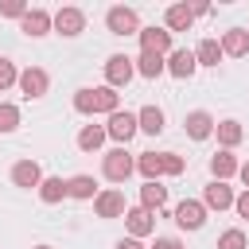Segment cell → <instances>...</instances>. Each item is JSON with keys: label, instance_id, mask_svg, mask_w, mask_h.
I'll list each match as a JSON object with an SVG mask.
<instances>
[{"label": "cell", "instance_id": "obj_1", "mask_svg": "<svg viewBox=\"0 0 249 249\" xmlns=\"http://www.w3.org/2000/svg\"><path fill=\"white\" fill-rule=\"evenodd\" d=\"M74 109L86 113V117H93V113H109L113 117L121 109V93L113 86H86V89L74 93Z\"/></svg>", "mask_w": 249, "mask_h": 249}, {"label": "cell", "instance_id": "obj_2", "mask_svg": "<svg viewBox=\"0 0 249 249\" xmlns=\"http://www.w3.org/2000/svg\"><path fill=\"white\" fill-rule=\"evenodd\" d=\"M132 171H136V163H132V156H128L124 148H113V152L101 156V175H105L109 183H124Z\"/></svg>", "mask_w": 249, "mask_h": 249}, {"label": "cell", "instance_id": "obj_3", "mask_svg": "<svg viewBox=\"0 0 249 249\" xmlns=\"http://www.w3.org/2000/svg\"><path fill=\"white\" fill-rule=\"evenodd\" d=\"M171 218H175L179 230H202V226H206V202H198V198H183V202L171 210Z\"/></svg>", "mask_w": 249, "mask_h": 249}, {"label": "cell", "instance_id": "obj_4", "mask_svg": "<svg viewBox=\"0 0 249 249\" xmlns=\"http://www.w3.org/2000/svg\"><path fill=\"white\" fill-rule=\"evenodd\" d=\"M105 27L113 35H140V16L132 8H124V4H117V8L105 12Z\"/></svg>", "mask_w": 249, "mask_h": 249}, {"label": "cell", "instance_id": "obj_5", "mask_svg": "<svg viewBox=\"0 0 249 249\" xmlns=\"http://www.w3.org/2000/svg\"><path fill=\"white\" fill-rule=\"evenodd\" d=\"M132 74H136V62H132L128 54H109V58H105V86L121 89V86L132 82Z\"/></svg>", "mask_w": 249, "mask_h": 249}, {"label": "cell", "instance_id": "obj_6", "mask_svg": "<svg viewBox=\"0 0 249 249\" xmlns=\"http://www.w3.org/2000/svg\"><path fill=\"white\" fill-rule=\"evenodd\" d=\"M47 89H51V78H47L43 66H27V70H19V93H23L27 101L47 97Z\"/></svg>", "mask_w": 249, "mask_h": 249}, {"label": "cell", "instance_id": "obj_7", "mask_svg": "<svg viewBox=\"0 0 249 249\" xmlns=\"http://www.w3.org/2000/svg\"><path fill=\"white\" fill-rule=\"evenodd\" d=\"M105 132H109V140H117V144H128V140L140 132V121H136V113H124V109H117V113L109 117Z\"/></svg>", "mask_w": 249, "mask_h": 249}, {"label": "cell", "instance_id": "obj_8", "mask_svg": "<svg viewBox=\"0 0 249 249\" xmlns=\"http://www.w3.org/2000/svg\"><path fill=\"white\" fill-rule=\"evenodd\" d=\"M19 31H23L27 39H43V35L54 31V16L43 12V8H27V16L19 19Z\"/></svg>", "mask_w": 249, "mask_h": 249}, {"label": "cell", "instance_id": "obj_9", "mask_svg": "<svg viewBox=\"0 0 249 249\" xmlns=\"http://www.w3.org/2000/svg\"><path fill=\"white\" fill-rule=\"evenodd\" d=\"M93 210H97V218H124V214H128V202H124V191H117V187H109V191H101V195L93 198Z\"/></svg>", "mask_w": 249, "mask_h": 249}, {"label": "cell", "instance_id": "obj_10", "mask_svg": "<svg viewBox=\"0 0 249 249\" xmlns=\"http://www.w3.org/2000/svg\"><path fill=\"white\" fill-rule=\"evenodd\" d=\"M54 31L66 35V39L82 35V31H86V12H82V8H58V12H54Z\"/></svg>", "mask_w": 249, "mask_h": 249}, {"label": "cell", "instance_id": "obj_11", "mask_svg": "<svg viewBox=\"0 0 249 249\" xmlns=\"http://www.w3.org/2000/svg\"><path fill=\"white\" fill-rule=\"evenodd\" d=\"M140 51H152V54H171V31L167 27H140Z\"/></svg>", "mask_w": 249, "mask_h": 249}, {"label": "cell", "instance_id": "obj_12", "mask_svg": "<svg viewBox=\"0 0 249 249\" xmlns=\"http://www.w3.org/2000/svg\"><path fill=\"white\" fill-rule=\"evenodd\" d=\"M124 230H128V237H148L152 230H156V214L152 210H144V206H128V214H124Z\"/></svg>", "mask_w": 249, "mask_h": 249}, {"label": "cell", "instance_id": "obj_13", "mask_svg": "<svg viewBox=\"0 0 249 249\" xmlns=\"http://www.w3.org/2000/svg\"><path fill=\"white\" fill-rule=\"evenodd\" d=\"M43 179H47V175H43V167H39L35 160H19V163L12 167V183H16V187H23V191H31V187L39 191V183H43Z\"/></svg>", "mask_w": 249, "mask_h": 249}, {"label": "cell", "instance_id": "obj_14", "mask_svg": "<svg viewBox=\"0 0 249 249\" xmlns=\"http://www.w3.org/2000/svg\"><path fill=\"white\" fill-rule=\"evenodd\" d=\"M202 202H206V210H230L233 202H237V195H233V187H226V183H206V191H202Z\"/></svg>", "mask_w": 249, "mask_h": 249}, {"label": "cell", "instance_id": "obj_15", "mask_svg": "<svg viewBox=\"0 0 249 249\" xmlns=\"http://www.w3.org/2000/svg\"><path fill=\"white\" fill-rule=\"evenodd\" d=\"M195 70H198V58H195V51L179 47V51H171V54H167V74H171V78H191Z\"/></svg>", "mask_w": 249, "mask_h": 249}, {"label": "cell", "instance_id": "obj_16", "mask_svg": "<svg viewBox=\"0 0 249 249\" xmlns=\"http://www.w3.org/2000/svg\"><path fill=\"white\" fill-rule=\"evenodd\" d=\"M214 124H218V121H214L206 109H195V113H187V121H183V128H187L191 140H206V136L214 132Z\"/></svg>", "mask_w": 249, "mask_h": 249}, {"label": "cell", "instance_id": "obj_17", "mask_svg": "<svg viewBox=\"0 0 249 249\" xmlns=\"http://www.w3.org/2000/svg\"><path fill=\"white\" fill-rule=\"evenodd\" d=\"M237 171H241V160H237L233 152H226V148H222V152H214V156H210V175H214L218 183H226V179H230V175H237Z\"/></svg>", "mask_w": 249, "mask_h": 249}, {"label": "cell", "instance_id": "obj_18", "mask_svg": "<svg viewBox=\"0 0 249 249\" xmlns=\"http://www.w3.org/2000/svg\"><path fill=\"white\" fill-rule=\"evenodd\" d=\"M191 23H195V12H191V4H171L167 12H163V27L175 35V31H191Z\"/></svg>", "mask_w": 249, "mask_h": 249}, {"label": "cell", "instance_id": "obj_19", "mask_svg": "<svg viewBox=\"0 0 249 249\" xmlns=\"http://www.w3.org/2000/svg\"><path fill=\"white\" fill-rule=\"evenodd\" d=\"M214 132H218V144H222L226 152H233V148L245 140V128H241V121H233V117L218 121V124H214Z\"/></svg>", "mask_w": 249, "mask_h": 249}, {"label": "cell", "instance_id": "obj_20", "mask_svg": "<svg viewBox=\"0 0 249 249\" xmlns=\"http://www.w3.org/2000/svg\"><path fill=\"white\" fill-rule=\"evenodd\" d=\"M222 54H230V58H241V54H249V31H241V27H230V31H222Z\"/></svg>", "mask_w": 249, "mask_h": 249}, {"label": "cell", "instance_id": "obj_21", "mask_svg": "<svg viewBox=\"0 0 249 249\" xmlns=\"http://www.w3.org/2000/svg\"><path fill=\"white\" fill-rule=\"evenodd\" d=\"M132 62H136V74H140V78H160V74H167V58H163V54L140 51Z\"/></svg>", "mask_w": 249, "mask_h": 249}, {"label": "cell", "instance_id": "obj_22", "mask_svg": "<svg viewBox=\"0 0 249 249\" xmlns=\"http://www.w3.org/2000/svg\"><path fill=\"white\" fill-rule=\"evenodd\" d=\"M66 195L78 198V202H89V198H97L101 191H97L93 175H70V179H66Z\"/></svg>", "mask_w": 249, "mask_h": 249}, {"label": "cell", "instance_id": "obj_23", "mask_svg": "<svg viewBox=\"0 0 249 249\" xmlns=\"http://www.w3.org/2000/svg\"><path fill=\"white\" fill-rule=\"evenodd\" d=\"M136 171L144 175V183H160V175H163V152H144L136 160Z\"/></svg>", "mask_w": 249, "mask_h": 249}, {"label": "cell", "instance_id": "obj_24", "mask_svg": "<svg viewBox=\"0 0 249 249\" xmlns=\"http://www.w3.org/2000/svg\"><path fill=\"white\" fill-rule=\"evenodd\" d=\"M39 198H43L47 206H54V202L70 198V195H66V179H62V175H47V179L39 183Z\"/></svg>", "mask_w": 249, "mask_h": 249}, {"label": "cell", "instance_id": "obj_25", "mask_svg": "<svg viewBox=\"0 0 249 249\" xmlns=\"http://www.w3.org/2000/svg\"><path fill=\"white\" fill-rule=\"evenodd\" d=\"M136 121H140V132H148V136H160L163 132V109L160 105H144L136 113Z\"/></svg>", "mask_w": 249, "mask_h": 249}, {"label": "cell", "instance_id": "obj_26", "mask_svg": "<svg viewBox=\"0 0 249 249\" xmlns=\"http://www.w3.org/2000/svg\"><path fill=\"white\" fill-rule=\"evenodd\" d=\"M140 206L144 210H163L167 206V187L163 183H144L140 187Z\"/></svg>", "mask_w": 249, "mask_h": 249}, {"label": "cell", "instance_id": "obj_27", "mask_svg": "<svg viewBox=\"0 0 249 249\" xmlns=\"http://www.w3.org/2000/svg\"><path fill=\"white\" fill-rule=\"evenodd\" d=\"M105 136H109L105 124H86V128L78 132V148H82V152H97V148L105 144Z\"/></svg>", "mask_w": 249, "mask_h": 249}, {"label": "cell", "instance_id": "obj_28", "mask_svg": "<svg viewBox=\"0 0 249 249\" xmlns=\"http://www.w3.org/2000/svg\"><path fill=\"white\" fill-rule=\"evenodd\" d=\"M195 58H198V66H218L222 62V43L218 39H202L195 47Z\"/></svg>", "mask_w": 249, "mask_h": 249}, {"label": "cell", "instance_id": "obj_29", "mask_svg": "<svg viewBox=\"0 0 249 249\" xmlns=\"http://www.w3.org/2000/svg\"><path fill=\"white\" fill-rule=\"evenodd\" d=\"M19 128V105L0 101V132H16Z\"/></svg>", "mask_w": 249, "mask_h": 249}, {"label": "cell", "instance_id": "obj_30", "mask_svg": "<svg viewBox=\"0 0 249 249\" xmlns=\"http://www.w3.org/2000/svg\"><path fill=\"white\" fill-rule=\"evenodd\" d=\"M12 86H19V70H16V62H12V58H4V54H0V93H4V89H12Z\"/></svg>", "mask_w": 249, "mask_h": 249}, {"label": "cell", "instance_id": "obj_31", "mask_svg": "<svg viewBox=\"0 0 249 249\" xmlns=\"http://www.w3.org/2000/svg\"><path fill=\"white\" fill-rule=\"evenodd\" d=\"M183 167H187V160L179 152H163V175H183Z\"/></svg>", "mask_w": 249, "mask_h": 249}, {"label": "cell", "instance_id": "obj_32", "mask_svg": "<svg viewBox=\"0 0 249 249\" xmlns=\"http://www.w3.org/2000/svg\"><path fill=\"white\" fill-rule=\"evenodd\" d=\"M218 249H245V233L241 230H226L218 237Z\"/></svg>", "mask_w": 249, "mask_h": 249}, {"label": "cell", "instance_id": "obj_33", "mask_svg": "<svg viewBox=\"0 0 249 249\" xmlns=\"http://www.w3.org/2000/svg\"><path fill=\"white\" fill-rule=\"evenodd\" d=\"M0 16H8V19H23V16H27V4H23V0H4V4H0Z\"/></svg>", "mask_w": 249, "mask_h": 249}, {"label": "cell", "instance_id": "obj_34", "mask_svg": "<svg viewBox=\"0 0 249 249\" xmlns=\"http://www.w3.org/2000/svg\"><path fill=\"white\" fill-rule=\"evenodd\" d=\"M152 249H183V241H179V237H156Z\"/></svg>", "mask_w": 249, "mask_h": 249}, {"label": "cell", "instance_id": "obj_35", "mask_svg": "<svg viewBox=\"0 0 249 249\" xmlns=\"http://www.w3.org/2000/svg\"><path fill=\"white\" fill-rule=\"evenodd\" d=\"M233 210H237L241 218H249V191H241V195H237V202H233Z\"/></svg>", "mask_w": 249, "mask_h": 249}, {"label": "cell", "instance_id": "obj_36", "mask_svg": "<svg viewBox=\"0 0 249 249\" xmlns=\"http://www.w3.org/2000/svg\"><path fill=\"white\" fill-rule=\"evenodd\" d=\"M117 249H144V245H140L136 237H121V241H117Z\"/></svg>", "mask_w": 249, "mask_h": 249}, {"label": "cell", "instance_id": "obj_37", "mask_svg": "<svg viewBox=\"0 0 249 249\" xmlns=\"http://www.w3.org/2000/svg\"><path fill=\"white\" fill-rule=\"evenodd\" d=\"M237 175H241V183H245V191H249V160L241 163V171H237Z\"/></svg>", "mask_w": 249, "mask_h": 249}, {"label": "cell", "instance_id": "obj_38", "mask_svg": "<svg viewBox=\"0 0 249 249\" xmlns=\"http://www.w3.org/2000/svg\"><path fill=\"white\" fill-rule=\"evenodd\" d=\"M35 249H51V245H35Z\"/></svg>", "mask_w": 249, "mask_h": 249}]
</instances>
